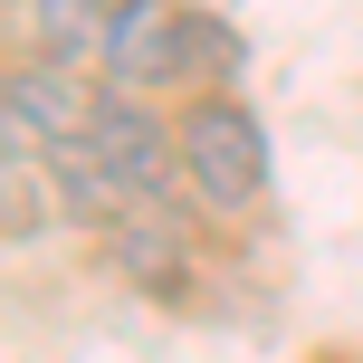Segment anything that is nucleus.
<instances>
[{
	"instance_id": "obj_5",
	"label": "nucleus",
	"mask_w": 363,
	"mask_h": 363,
	"mask_svg": "<svg viewBox=\"0 0 363 363\" xmlns=\"http://www.w3.org/2000/svg\"><path fill=\"white\" fill-rule=\"evenodd\" d=\"M106 249H115V268H125L134 287H163V296H182V277H172V258H182L172 211H125V220L106 230Z\"/></svg>"
},
{
	"instance_id": "obj_1",
	"label": "nucleus",
	"mask_w": 363,
	"mask_h": 363,
	"mask_svg": "<svg viewBox=\"0 0 363 363\" xmlns=\"http://www.w3.org/2000/svg\"><path fill=\"white\" fill-rule=\"evenodd\" d=\"M172 134H182V191L201 211L239 220V211L268 201V125L230 86H191V106L172 115Z\"/></svg>"
},
{
	"instance_id": "obj_8",
	"label": "nucleus",
	"mask_w": 363,
	"mask_h": 363,
	"mask_svg": "<svg viewBox=\"0 0 363 363\" xmlns=\"http://www.w3.org/2000/svg\"><path fill=\"white\" fill-rule=\"evenodd\" d=\"M96 10H106V29H115V19H125V10H134V0H96Z\"/></svg>"
},
{
	"instance_id": "obj_3",
	"label": "nucleus",
	"mask_w": 363,
	"mask_h": 363,
	"mask_svg": "<svg viewBox=\"0 0 363 363\" xmlns=\"http://www.w3.org/2000/svg\"><path fill=\"white\" fill-rule=\"evenodd\" d=\"M96 115H106V86H86V77L57 67V57H10V134L67 153V144L96 134Z\"/></svg>"
},
{
	"instance_id": "obj_4",
	"label": "nucleus",
	"mask_w": 363,
	"mask_h": 363,
	"mask_svg": "<svg viewBox=\"0 0 363 363\" xmlns=\"http://www.w3.org/2000/svg\"><path fill=\"white\" fill-rule=\"evenodd\" d=\"M96 67H106L115 96H153V86H182V10L172 0H134L125 19L106 29V48H96Z\"/></svg>"
},
{
	"instance_id": "obj_2",
	"label": "nucleus",
	"mask_w": 363,
	"mask_h": 363,
	"mask_svg": "<svg viewBox=\"0 0 363 363\" xmlns=\"http://www.w3.org/2000/svg\"><path fill=\"white\" fill-rule=\"evenodd\" d=\"M86 144H96V163L125 182L134 211H172V191H182V134L153 125L144 96H115V86H106V115H96Z\"/></svg>"
},
{
	"instance_id": "obj_7",
	"label": "nucleus",
	"mask_w": 363,
	"mask_h": 363,
	"mask_svg": "<svg viewBox=\"0 0 363 363\" xmlns=\"http://www.w3.org/2000/svg\"><path fill=\"white\" fill-rule=\"evenodd\" d=\"M182 67H220V77H230L239 67V38L220 29L211 10H182Z\"/></svg>"
},
{
	"instance_id": "obj_6",
	"label": "nucleus",
	"mask_w": 363,
	"mask_h": 363,
	"mask_svg": "<svg viewBox=\"0 0 363 363\" xmlns=\"http://www.w3.org/2000/svg\"><path fill=\"white\" fill-rule=\"evenodd\" d=\"M48 144H29V134H10V163H0V191H10V249H29L38 230H48V182L57 163H38Z\"/></svg>"
}]
</instances>
